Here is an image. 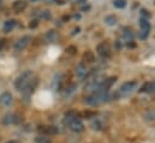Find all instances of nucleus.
Returning a JSON list of instances; mask_svg holds the SVG:
<instances>
[{
  "label": "nucleus",
  "mask_w": 155,
  "mask_h": 143,
  "mask_svg": "<svg viewBox=\"0 0 155 143\" xmlns=\"http://www.w3.org/2000/svg\"><path fill=\"white\" fill-rule=\"evenodd\" d=\"M41 18L42 19H46V21H49V19H52V13L49 11L45 10V11L41 12Z\"/></svg>",
  "instance_id": "bb28decb"
},
{
  "label": "nucleus",
  "mask_w": 155,
  "mask_h": 143,
  "mask_svg": "<svg viewBox=\"0 0 155 143\" xmlns=\"http://www.w3.org/2000/svg\"><path fill=\"white\" fill-rule=\"evenodd\" d=\"M113 6L116 8H124L126 6V0H114L113 1Z\"/></svg>",
  "instance_id": "393cba45"
},
{
  "label": "nucleus",
  "mask_w": 155,
  "mask_h": 143,
  "mask_svg": "<svg viewBox=\"0 0 155 143\" xmlns=\"http://www.w3.org/2000/svg\"><path fill=\"white\" fill-rule=\"evenodd\" d=\"M90 8H91V6H90L89 4H85V5H83V6L81 7V11H82V12H88V11H90Z\"/></svg>",
  "instance_id": "473e14b6"
},
{
  "label": "nucleus",
  "mask_w": 155,
  "mask_h": 143,
  "mask_svg": "<svg viewBox=\"0 0 155 143\" xmlns=\"http://www.w3.org/2000/svg\"><path fill=\"white\" fill-rule=\"evenodd\" d=\"M29 1H31V2H35V1H39V0H29Z\"/></svg>",
  "instance_id": "79ce46f5"
},
{
  "label": "nucleus",
  "mask_w": 155,
  "mask_h": 143,
  "mask_svg": "<svg viewBox=\"0 0 155 143\" xmlns=\"http://www.w3.org/2000/svg\"><path fill=\"white\" fill-rule=\"evenodd\" d=\"M149 33L150 32H144V30H141V33H140V38L143 41V40H147L148 38V36H149Z\"/></svg>",
  "instance_id": "7c9ffc66"
},
{
  "label": "nucleus",
  "mask_w": 155,
  "mask_h": 143,
  "mask_svg": "<svg viewBox=\"0 0 155 143\" xmlns=\"http://www.w3.org/2000/svg\"><path fill=\"white\" fill-rule=\"evenodd\" d=\"M140 27H141V30H144V32H150V29H152V25H150L149 21L144 19V18L140 19Z\"/></svg>",
  "instance_id": "aec40b11"
},
{
  "label": "nucleus",
  "mask_w": 155,
  "mask_h": 143,
  "mask_svg": "<svg viewBox=\"0 0 155 143\" xmlns=\"http://www.w3.org/2000/svg\"><path fill=\"white\" fill-rule=\"evenodd\" d=\"M12 8L16 13H21L27 8V2L24 0H17L12 4Z\"/></svg>",
  "instance_id": "2eb2a0df"
},
{
  "label": "nucleus",
  "mask_w": 155,
  "mask_h": 143,
  "mask_svg": "<svg viewBox=\"0 0 155 143\" xmlns=\"http://www.w3.org/2000/svg\"><path fill=\"white\" fill-rule=\"evenodd\" d=\"M104 79H105V78L99 77V76H96V77L89 79V82H88L87 85H85V90H87V91H90V93H97V91L100 90L101 85H102Z\"/></svg>",
  "instance_id": "423d86ee"
},
{
  "label": "nucleus",
  "mask_w": 155,
  "mask_h": 143,
  "mask_svg": "<svg viewBox=\"0 0 155 143\" xmlns=\"http://www.w3.org/2000/svg\"><path fill=\"white\" fill-rule=\"evenodd\" d=\"M77 47L76 46H74V45H71V46H68V48H66V53L69 54V55H76L77 54Z\"/></svg>",
  "instance_id": "a878e982"
},
{
  "label": "nucleus",
  "mask_w": 155,
  "mask_h": 143,
  "mask_svg": "<svg viewBox=\"0 0 155 143\" xmlns=\"http://www.w3.org/2000/svg\"><path fill=\"white\" fill-rule=\"evenodd\" d=\"M64 123L75 134H81L85 129V126H84V124H83V121L81 119V114L75 112V111H69V112L65 113Z\"/></svg>",
  "instance_id": "f257e3e1"
},
{
  "label": "nucleus",
  "mask_w": 155,
  "mask_h": 143,
  "mask_svg": "<svg viewBox=\"0 0 155 143\" xmlns=\"http://www.w3.org/2000/svg\"><path fill=\"white\" fill-rule=\"evenodd\" d=\"M77 89V84L76 83H70L66 87H64L63 89V96H70L71 94H74Z\"/></svg>",
  "instance_id": "dca6fc26"
},
{
  "label": "nucleus",
  "mask_w": 155,
  "mask_h": 143,
  "mask_svg": "<svg viewBox=\"0 0 155 143\" xmlns=\"http://www.w3.org/2000/svg\"><path fill=\"white\" fill-rule=\"evenodd\" d=\"M125 46H126L127 48H130V49H135V48L137 47V45H136V42H135L134 40H131V41H127V42L125 43Z\"/></svg>",
  "instance_id": "c756f323"
},
{
  "label": "nucleus",
  "mask_w": 155,
  "mask_h": 143,
  "mask_svg": "<svg viewBox=\"0 0 155 143\" xmlns=\"http://www.w3.org/2000/svg\"><path fill=\"white\" fill-rule=\"evenodd\" d=\"M143 118H144V120H147V121H154L155 112L154 111H148V112H146V113L143 114Z\"/></svg>",
  "instance_id": "b1692460"
},
{
  "label": "nucleus",
  "mask_w": 155,
  "mask_h": 143,
  "mask_svg": "<svg viewBox=\"0 0 155 143\" xmlns=\"http://www.w3.org/2000/svg\"><path fill=\"white\" fill-rule=\"evenodd\" d=\"M137 84H138V82L135 81V79L124 82V83L120 85L118 93L114 94V98H118V99H119V98H126V96L131 95V94L135 91V89L137 88Z\"/></svg>",
  "instance_id": "7ed1b4c3"
},
{
  "label": "nucleus",
  "mask_w": 155,
  "mask_h": 143,
  "mask_svg": "<svg viewBox=\"0 0 155 143\" xmlns=\"http://www.w3.org/2000/svg\"><path fill=\"white\" fill-rule=\"evenodd\" d=\"M69 19H70V16H64V17H63V21H64V22H68Z\"/></svg>",
  "instance_id": "ea45409f"
},
{
  "label": "nucleus",
  "mask_w": 155,
  "mask_h": 143,
  "mask_svg": "<svg viewBox=\"0 0 155 143\" xmlns=\"http://www.w3.org/2000/svg\"><path fill=\"white\" fill-rule=\"evenodd\" d=\"M114 47H116L117 51H120V49H121V47H123V46H121V42H120L119 40H117L116 42H114Z\"/></svg>",
  "instance_id": "72a5a7b5"
},
{
  "label": "nucleus",
  "mask_w": 155,
  "mask_h": 143,
  "mask_svg": "<svg viewBox=\"0 0 155 143\" xmlns=\"http://www.w3.org/2000/svg\"><path fill=\"white\" fill-rule=\"evenodd\" d=\"M29 41H30V36L29 35L22 36V37L15 43V46H13L15 51H16V52H22V51L29 45Z\"/></svg>",
  "instance_id": "9b49d317"
},
{
  "label": "nucleus",
  "mask_w": 155,
  "mask_h": 143,
  "mask_svg": "<svg viewBox=\"0 0 155 143\" xmlns=\"http://www.w3.org/2000/svg\"><path fill=\"white\" fill-rule=\"evenodd\" d=\"M55 38V32L54 30H49L47 34H46V40L47 41H53Z\"/></svg>",
  "instance_id": "c85d7f7f"
},
{
  "label": "nucleus",
  "mask_w": 155,
  "mask_h": 143,
  "mask_svg": "<svg viewBox=\"0 0 155 143\" xmlns=\"http://www.w3.org/2000/svg\"><path fill=\"white\" fill-rule=\"evenodd\" d=\"M35 143H52V140L49 136H45V135H39L35 137L34 140Z\"/></svg>",
  "instance_id": "5701e85b"
},
{
  "label": "nucleus",
  "mask_w": 155,
  "mask_h": 143,
  "mask_svg": "<svg viewBox=\"0 0 155 143\" xmlns=\"http://www.w3.org/2000/svg\"><path fill=\"white\" fill-rule=\"evenodd\" d=\"M55 2H57L58 5H64V4L66 2V0H55Z\"/></svg>",
  "instance_id": "4c0bfd02"
},
{
  "label": "nucleus",
  "mask_w": 155,
  "mask_h": 143,
  "mask_svg": "<svg viewBox=\"0 0 155 143\" xmlns=\"http://www.w3.org/2000/svg\"><path fill=\"white\" fill-rule=\"evenodd\" d=\"M41 135H45V136H53V135H57L58 134V128L53 126V125H41L38 129Z\"/></svg>",
  "instance_id": "1a4fd4ad"
},
{
  "label": "nucleus",
  "mask_w": 155,
  "mask_h": 143,
  "mask_svg": "<svg viewBox=\"0 0 155 143\" xmlns=\"http://www.w3.org/2000/svg\"><path fill=\"white\" fill-rule=\"evenodd\" d=\"M38 84H39V78L35 77V76H33L31 79H30V81L28 82V84L25 85V88L21 91L22 95H23V98H24V99H29V98L33 95V93L35 91Z\"/></svg>",
  "instance_id": "39448f33"
},
{
  "label": "nucleus",
  "mask_w": 155,
  "mask_h": 143,
  "mask_svg": "<svg viewBox=\"0 0 155 143\" xmlns=\"http://www.w3.org/2000/svg\"><path fill=\"white\" fill-rule=\"evenodd\" d=\"M0 4H1V0H0Z\"/></svg>",
  "instance_id": "37998d69"
},
{
  "label": "nucleus",
  "mask_w": 155,
  "mask_h": 143,
  "mask_svg": "<svg viewBox=\"0 0 155 143\" xmlns=\"http://www.w3.org/2000/svg\"><path fill=\"white\" fill-rule=\"evenodd\" d=\"M111 98L112 96H111L110 91H107V93H93L91 95H89L85 99V104L89 106H97L102 102L110 101Z\"/></svg>",
  "instance_id": "f03ea898"
},
{
  "label": "nucleus",
  "mask_w": 155,
  "mask_h": 143,
  "mask_svg": "<svg viewBox=\"0 0 155 143\" xmlns=\"http://www.w3.org/2000/svg\"><path fill=\"white\" fill-rule=\"evenodd\" d=\"M76 75L79 79H85L87 77H89L90 72L88 69V64H85L84 62H81L76 66Z\"/></svg>",
  "instance_id": "6e6552de"
},
{
  "label": "nucleus",
  "mask_w": 155,
  "mask_h": 143,
  "mask_svg": "<svg viewBox=\"0 0 155 143\" xmlns=\"http://www.w3.org/2000/svg\"><path fill=\"white\" fill-rule=\"evenodd\" d=\"M90 128H91L94 131H102V130H105L106 125H105V123H104L101 119L94 118V120H93L91 124H90Z\"/></svg>",
  "instance_id": "4468645a"
},
{
  "label": "nucleus",
  "mask_w": 155,
  "mask_h": 143,
  "mask_svg": "<svg viewBox=\"0 0 155 143\" xmlns=\"http://www.w3.org/2000/svg\"><path fill=\"white\" fill-rule=\"evenodd\" d=\"M74 18H75L76 21L81 19V15H79V13H75V15H74Z\"/></svg>",
  "instance_id": "58836bf2"
},
{
  "label": "nucleus",
  "mask_w": 155,
  "mask_h": 143,
  "mask_svg": "<svg viewBox=\"0 0 155 143\" xmlns=\"http://www.w3.org/2000/svg\"><path fill=\"white\" fill-rule=\"evenodd\" d=\"M105 23L107 24V25H110V27H113V25H116L117 24V17L114 16V15H108V16H106L105 17Z\"/></svg>",
  "instance_id": "412c9836"
},
{
  "label": "nucleus",
  "mask_w": 155,
  "mask_h": 143,
  "mask_svg": "<svg viewBox=\"0 0 155 143\" xmlns=\"http://www.w3.org/2000/svg\"><path fill=\"white\" fill-rule=\"evenodd\" d=\"M6 143H19L18 141H15V140H11V141H7Z\"/></svg>",
  "instance_id": "a19ab883"
},
{
  "label": "nucleus",
  "mask_w": 155,
  "mask_h": 143,
  "mask_svg": "<svg viewBox=\"0 0 155 143\" xmlns=\"http://www.w3.org/2000/svg\"><path fill=\"white\" fill-rule=\"evenodd\" d=\"M155 91V82H146V83H143L142 85H141V88L138 89V93H146V94H148V93H153Z\"/></svg>",
  "instance_id": "ddd939ff"
},
{
  "label": "nucleus",
  "mask_w": 155,
  "mask_h": 143,
  "mask_svg": "<svg viewBox=\"0 0 155 143\" xmlns=\"http://www.w3.org/2000/svg\"><path fill=\"white\" fill-rule=\"evenodd\" d=\"M15 27H16V21H15V19H8V21H6V22L4 23V27H2L4 33H10V32H12Z\"/></svg>",
  "instance_id": "a211bd4d"
},
{
  "label": "nucleus",
  "mask_w": 155,
  "mask_h": 143,
  "mask_svg": "<svg viewBox=\"0 0 155 143\" xmlns=\"http://www.w3.org/2000/svg\"><path fill=\"white\" fill-rule=\"evenodd\" d=\"M82 58H83V62L85 64H93L95 62V54L91 51H85L83 53V57Z\"/></svg>",
  "instance_id": "f3484780"
},
{
  "label": "nucleus",
  "mask_w": 155,
  "mask_h": 143,
  "mask_svg": "<svg viewBox=\"0 0 155 143\" xmlns=\"http://www.w3.org/2000/svg\"><path fill=\"white\" fill-rule=\"evenodd\" d=\"M79 33H81V28H79V27L74 28V30H72V35H78Z\"/></svg>",
  "instance_id": "f704fd0d"
},
{
  "label": "nucleus",
  "mask_w": 155,
  "mask_h": 143,
  "mask_svg": "<svg viewBox=\"0 0 155 143\" xmlns=\"http://www.w3.org/2000/svg\"><path fill=\"white\" fill-rule=\"evenodd\" d=\"M21 121V118L19 115L15 114V113H7L6 115H4L2 118V124L4 125H15V124H18Z\"/></svg>",
  "instance_id": "9d476101"
},
{
  "label": "nucleus",
  "mask_w": 155,
  "mask_h": 143,
  "mask_svg": "<svg viewBox=\"0 0 155 143\" xmlns=\"http://www.w3.org/2000/svg\"><path fill=\"white\" fill-rule=\"evenodd\" d=\"M96 51H97L99 55L101 58H104V59H108L112 55V51H111V47H110L108 42H101V43H99L97 47H96Z\"/></svg>",
  "instance_id": "0eeeda50"
},
{
  "label": "nucleus",
  "mask_w": 155,
  "mask_h": 143,
  "mask_svg": "<svg viewBox=\"0 0 155 143\" xmlns=\"http://www.w3.org/2000/svg\"><path fill=\"white\" fill-rule=\"evenodd\" d=\"M12 102H13V96H12L11 93L5 91V93H2V94L0 95V106H2V107H8V106L12 105Z\"/></svg>",
  "instance_id": "f8f14e48"
},
{
  "label": "nucleus",
  "mask_w": 155,
  "mask_h": 143,
  "mask_svg": "<svg viewBox=\"0 0 155 143\" xmlns=\"http://www.w3.org/2000/svg\"><path fill=\"white\" fill-rule=\"evenodd\" d=\"M79 114H81V118H84V119H94L97 115L96 112H94V111H84Z\"/></svg>",
  "instance_id": "4be33fe9"
},
{
  "label": "nucleus",
  "mask_w": 155,
  "mask_h": 143,
  "mask_svg": "<svg viewBox=\"0 0 155 143\" xmlns=\"http://www.w3.org/2000/svg\"><path fill=\"white\" fill-rule=\"evenodd\" d=\"M141 16H142V18H144V19H149L150 18V12L147 10V8H141Z\"/></svg>",
  "instance_id": "cd10ccee"
},
{
  "label": "nucleus",
  "mask_w": 155,
  "mask_h": 143,
  "mask_svg": "<svg viewBox=\"0 0 155 143\" xmlns=\"http://www.w3.org/2000/svg\"><path fill=\"white\" fill-rule=\"evenodd\" d=\"M39 21L38 19H34V21H31L30 23H29V28L30 29H35V28H38L39 27Z\"/></svg>",
  "instance_id": "2f4dec72"
},
{
  "label": "nucleus",
  "mask_w": 155,
  "mask_h": 143,
  "mask_svg": "<svg viewBox=\"0 0 155 143\" xmlns=\"http://www.w3.org/2000/svg\"><path fill=\"white\" fill-rule=\"evenodd\" d=\"M123 38L127 42V41H131L134 38V32L131 28H124L123 29Z\"/></svg>",
  "instance_id": "6ab92c4d"
},
{
  "label": "nucleus",
  "mask_w": 155,
  "mask_h": 143,
  "mask_svg": "<svg viewBox=\"0 0 155 143\" xmlns=\"http://www.w3.org/2000/svg\"><path fill=\"white\" fill-rule=\"evenodd\" d=\"M5 43H6V41H5V40H0V51H2V48H4Z\"/></svg>",
  "instance_id": "c9c22d12"
},
{
  "label": "nucleus",
  "mask_w": 155,
  "mask_h": 143,
  "mask_svg": "<svg viewBox=\"0 0 155 143\" xmlns=\"http://www.w3.org/2000/svg\"><path fill=\"white\" fill-rule=\"evenodd\" d=\"M33 76H34V73H33V71H30V70H27V71L22 72V73L15 79V88H16L18 91H22V90L25 88V85L28 84V82L31 79Z\"/></svg>",
  "instance_id": "20e7f679"
},
{
  "label": "nucleus",
  "mask_w": 155,
  "mask_h": 143,
  "mask_svg": "<svg viewBox=\"0 0 155 143\" xmlns=\"http://www.w3.org/2000/svg\"><path fill=\"white\" fill-rule=\"evenodd\" d=\"M87 2H88V0H77L78 5H85Z\"/></svg>",
  "instance_id": "e433bc0d"
}]
</instances>
